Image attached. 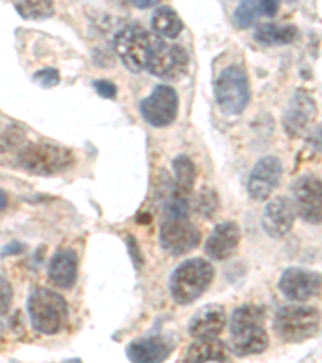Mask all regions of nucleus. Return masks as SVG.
I'll return each instance as SVG.
<instances>
[{"instance_id":"nucleus-1","label":"nucleus","mask_w":322,"mask_h":363,"mask_svg":"<svg viewBox=\"0 0 322 363\" xmlns=\"http://www.w3.org/2000/svg\"><path fill=\"white\" fill-rule=\"evenodd\" d=\"M231 342L234 354L248 357L263 354L269 345L265 312L256 306H243L232 313Z\"/></svg>"},{"instance_id":"nucleus-2","label":"nucleus","mask_w":322,"mask_h":363,"mask_svg":"<svg viewBox=\"0 0 322 363\" xmlns=\"http://www.w3.org/2000/svg\"><path fill=\"white\" fill-rule=\"evenodd\" d=\"M214 278V268L203 259H190L180 263L169 278V292L174 302L189 306L203 296Z\"/></svg>"},{"instance_id":"nucleus-3","label":"nucleus","mask_w":322,"mask_h":363,"mask_svg":"<svg viewBox=\"0 0 322 363\" xmlns=\"http://www.w3.org/2000/svg\"><path fill=\"white\" fill-rule=\"evenodd\" d=\"M28 312L33 328L40 335H57L68 318L67 301L47 288H34L29 292Z\"/></svg>"},{"instance_id":"nucleus-4","label":"nucleus","mask_w":322,"mask_h":363,"mask_svg":"<svg viewBox=\"0 0 322 363\" xmlns=\"http://www.w3.org/2000/svg\"><path fill=\"white\" fill-rule=\"evenodd\" d=\"M18 165L38 177H54L74 165V154L63 145L31 143L20 150Z\"/></svg>"},{"instance_id":"nucleus-5","label":"nucleus","mask_w":322,"mask_h":363,"mask_svg":"<svg viewBox=\"0 0 322 363\" xmlns=\"http://www.w3.org/2000/svg\"><path fill=\"white\" fill-rule=\"evenodd\" d=\"M321 326V313L309 306H285L276 313L274 331L284 342L297 344L311 339Z\"/></svg>"},{"instance_id":"nucleus-6","label":"nucleus","mask_w":322,"mask_h":363,"mask_svg":"<svg viewBox=\"0 0 322 363\" xmlns=\"http://www.w3.org/2000/svg\"><path fill=\"white\" fill-rule=\"evenodd\" d=\"M155 36L139 25L122 28L115 38V50L129 72L140 73L147 69L151 52H154Z\"/></svg>"},{"instance_id":"nucleus-7","label":"nucleus","mask_w":322,"mask_h":363,"mask_svg":"<svg viewBox=\"0 0 322 363\" xmlns=\"http://www.w3.org/2000/svg\"><path fill=\"white\" fill-rule=\"evenodd\" d=\"M214 96L222 113H242L250 102V83L245 68L231 65L222 69L214 83Z\"/></svg>"},{"instance_id":"nucleus-8","label":"nucleus","mask_w":322,"mask_h":363,"mask_svg":"<svg viewBox=\"0 0 322 363\" xmlns=\"http://www.w3.org/2000/svg\"><path fill=\"white\" fill-rule=\"evenodd\" d=\"M189 55L183 45L168 44L161 38H155L147 69L163 79H178L187 72Z\"/></svg>"},{"instance_id":"nucleus-9","label":"nucleus","mask_w":322,"mask_h":363,"mask_svg":"<svg viewBox=\"0 0 322 363\" xmlns=\"http://www.w3.org/2000/svg\"><path fill=\"white\" fill-rule=\"evenodd\" d=\"M179 112V97L171 86H156L149 97L140 102V113L149 125L165 128L174 123Z\"/></svg>"},{"instance_id":"nucleus-10","label":"nucleus","mask_w":322,"mask_h":363,"mask_svg":"<svg viewBox=\"0 0 322 363\" xmlns=\"http://www.w3.org/2000/svg\"><path fill=\"white\" fill-rule=\"evenodd\" d=\"M202 241V233L187 218L165 216L160 228V244L169 255H184L197 247Z\"/></svg>"},{"instance_id":"nucleus-11","label":"nucleus","mask_w":322,"mask_h":363,"mask_svg":"<svg viewBox=\"0 0 322 363\" xmlns=\"http://www.w3.org/2000/svg\"><path fill=\"white\" fill-rule=\"evenodd\" d=\"M292 191V202L295 205L297 215L309 225L322 223V179L313 174H304L295 181Z\"/></svg>"},{"instance_id":"nucleus-12","label":"nucleus","mask_w":322,"mask_h":363,"mask_svg":"<svg viewBox=\"0 0 322 363\" xmlns=\"http://www.w3.org/2000/svg\"><path fill=\"white\" fill-rule=\"evenodd\" d=\"M318 116V105L306 91H297L287 104L282 125L287 136L298 139L309 133V128Z\"/></svg>"},{"instance_id":"nucleus-13","label":"nucleus","mask_w":322,"mask_h":363,"mask_svg":"<svg viewBox=\"0 0 322 363\" xmlns=\"http://www.w3.org/2000/svg\"><path fill=\"white\" fill-rule=\"evenodd\" d=\"M279 289L294 302H306L316 297L322 289V277L318 272L304 268H287L279 279Z\"/></svg>"},{"instance_id":"nucleus-14","label":"nucleus","mask_w":322,"mask_h":363,"mask_svg":"<svg viewBox=\"0 0 322 363\" xmlns=\"http://www.w3.org/2000/svg\"><path fill=\"white\" fill-rule=\"evenodd\" d=\"M282 178V162L277 157L268 155L256 163L248 177V196L256 202L271 197Z\"/></svg>"},{"instance_id":"nucleus-15","label":"nucleus","mask_w":322,"mask_h":363,"mask_svg":"<svg viewBox=\"0 0 322 363\" xmlns=\"http://www.w3.org/2000/svg\"><path fill=\"white\" fill-rule=\"evenodd\" d=\"M295 218L297 210L292 199L276 197L265 207L261 225L269 238L280 239L292 231Z\"/></svg>"},{"instance_id":"nucleus-16","label":"nucleus","mask_w":322,"mask_h":363,"mask_svg":"<svg viewBox=\"0 0 322 363\" xmlns=\"http://www.w3.org/2000/svg\"><path fill=\"white\" fill-rule=\"evenodd\" d=\"M226 310L219 303L203 306L193 315L189 323V333L195 339H214L226 328Z\"/></svg>"},{"instance_id":"nucleus-17","label":"nucleus","mask_w":322,"mask_h":363,"mask_svg":"<svg viewBox=\"0 0 322 363\" xmlns=\"http://www.w3.org/2000/svg\"><path fill=\"white\" fill-rule=\"evenodd\" d=\"M173 352V344L165 337H139L126 347V355L131 363H165Z\"/></svg>"},{"instance_id":"nucleus-18","label":"nucleus","mask_w":322,"mask_h":363,"mask_svg":"<svg viewBox=\"0 0 322 363\" xmlns=\"http://www.w3.org/2000/svg\"><path fill=\"white\" fill-rule=\"evenodd\" d=\"M240 244V228L234 221H224L214 228L209 234L205 250L209 259L213 260H227L234 255Z\"/></svg>"},{"instance_id":"nucleus-19","label":"nucleus","mask_w":322,"mask_h":363,"mask_svg":"<svg viewBox=\"0 0 322 363\" xmlns=\"http://www.w3.org/2000/svg\"><path fill=\"white\" fill-rule=\"evenodd\" d=\"M49 279L62 289L73 288L78 279V255L71 249L57 252L49 265Z\"/></svg>"},{"instance_id":"nucleus-20","label":"nucleus","mask_w":322,"mask_h":363,"mask_svg":"<svg viewBox=\"0 0 322 363\" xmlns=\"http://www.w3.org/2000/svg\"><path fill=\"white\" fill-rule=\"evenodd\" d=\"M229 360L226 344L219 339H195L179 359V363H207Z\"/></svg>"},{"instance_id":"nucleus-21","label":"nucleus","mask_w":322,"mask_h":363,"mask_svg":"<svg viewBox=\"0 0 322 363\" xmlns=\"http://www.w3.org/2000/svg\"><path fill=\"white\" fill-rule=\"evenodd\" d=\"M173 168H174L173 194L189 201V196L192 194L193 186H195L197 168L189 157L185 155L176 157L173 160Z\"/></svg>"},{"instance_id":"nucleus-22","label":"nucleus","mask_w":322,"mask_h":363,"mask_svg":"<svg viewBox=\"0 0 322 363\" xmlns=\"http://www.w3.org/2000/svg\"><path fill=\"white\" fill-rule=\"evenodd\" d=\"M151 28L160 38L176 39L183 33L184 23L178 11L171 7H158L151 15Z\"/></svg>"},{"instance_id":"nucleus-23","label":"nucleus","mask_w":322,"mask_h":363,"mask_svg":"<svg viewBox=\"0 0 322 363\" xmlns=\"http://www.w3.org/2000/svg\"><path fill=\"white\" fill-rule=\"evenodd\" d=\"M298 38V29L292 25H268L260 26L255 31V39L265 45H285Z\"/></svg>"},{"instance_id":"nucleus-24","label":"nucleus","mask_w":322,"mask_h":363,"mask_svg":"<svg viewBox=\"0 0 322 363\" xmlns=\"http://www.w3.org/2000/svg\"><path fill=\"white\" fill-rule=\"evenodd\" d=\"M15 10L25 20H45L54 15V4L52 2H21L15 4Z\"/></svg>"},{"instance_id":"nucleus-25","label":"nucleus","mask_w":322,"mask_h":363,"mask_svg":"<svg viewBox=\"0 0 322 363\" xmlns=\"http://www.w3.org/2000/svg\"><path fill=\"white\" fill-rule=\"evenodd\" d=\"M265 15L263 11V2H243L234 11V23L240 29H245Z\"/></svg>"},{"instance_id":"nucleus-26","label":"nucleus","mask_w":322,"mask_h":363,"mask_svg":"<svg viewBox=\"0 0 322 363\" xmlns=\"http://www.w3.org/2000/svg\"><path fill=\"white\" fill-rule=\"evenodd\" d=\"M33 81L40 87L50 89V87H54L60 83V73H58V69L55 68H44L33 74Z\"/></svg>"},{"instance_id":"nucleus-27","label":"nucleus","mask_w":322,"mask_h":363,"mask_svg":"<svg viewBox=\"0 0 322 363\" xmlns=\"http://www.w3.org/2000/svg\"><path fill=\"white\" fill-rule=\"evenodd\" d=\"M216 210H218V197L213 191L205 189L198 197V212H202L205 216H213Z\"/></svg>"},{"instance_id":"nucleus-28","label":"nucleus","mask_w":322,"mask_h":363,"mask_svg":"<svg viewBox=\"0 0 322 363\" xmlns=\"http://www.w3.org/2000/svg\"><path fill=\"white\" fill-rule=\"evenodd\" d=\"M11 297H13V292H11L10 283L5 278L0 277V317H4V315L8 312Z\"/></svg>"},{"instance_id":"nucleus-29","label":"nucleus","mask_w":322,"mask_h":363,"mask_svg":"<svg viewBox=\"0 0 322 363\" xmlns=\"http://www.w3.org/2000/svg\"><path fill=\"white\" fill-rule=\"evenodd\" d=\"M93 87H96L98 96H102L105 99H115L116 94H118L116 86L113 83H110V81H105V79L96 81V83H93Z\"/></svg>"},{"instance_id":"nucleus-30","label":"nucleus","mask_w":322,"mask_h":363,"mask_svg":"<svg viewBox=\"0 0 322 363\" xmlns=\"http://www.w3.org/2000/svg\"><path fill=\"white\" fill-rule=\"evenodd\" d=\"M306 143L309 144V147H313L318 152H322V123L318 126H314L313 130L308 133Z\"/></svg>"},{"instance_id":"nucleus-31","label":"nucleus","mask_w":322,"mask_h":363,"mask_svg":"<svg viewBox=\"0 0 322 363\" xmlns=\"http://www.w3.org/2000/svg\"><path fill=\"white\" fill-rule=\"evenodd\" d=\"M127 245H129V250H131V254H132L134 263H137L139 267L142 265V255H140V252H139V245H137L136 239H134L132 236H127Z\"/></svg>"},{"instance_id":"nucleus-32","label":"nucleus","mask_w":322,"mask_h":363,"mask_svg":"<svg viewBox=\"0 0 322 363\" xmlns=\"http://www.w3.org/2000/svg\"><path fill=\"white\" fill-rule=\"evenodd\" d=\"M279 10V4L272 2V0H268V2H263V11H265V16H274Z\"/></svg>"},{"instance_id":"nucleus-33","label":"nucleus","mask_w":322,"mask_h":363,"mask_svg":"<svg viewBox=\"0 0 322 363\" xmlns=\"http://www.w3.org/2000/svg\"><path fill=\"white\" fill-rule=\"evenodd\" d=\"M23 244H18V242H11V244H8V245H5V249L2 250V257H5V255H13V254H20V252H23Z\"/></svg>"},{"instance_id":"nucleus-34","label":"nucleus","mask_w":322,"mask_h":363,"mask_svg":"<svg viewBox=\"0 0 322 363\" xmlns=\"http://www.w3.org/2000/svg\"><path fill=\"white\" fill-rule=\"evenodd\" d=\"M132 5L137 9H149V7H154V5H156V2H147V0H142V2H132Z\"/></svg>"},{"instance_id":"nucleus-35","label":"nucleus","mask_w":322,"mask_h":363,"mask_svg":"<svg viewBox=\"0 0 322 363\" xmlns=\"http://www.w3.org/2000/svg\"><path fill=\"white\" fill-rule=\"evenodd\" d=\"M7 203H8V199H7V194L0 189V212H2L4 208H7Z\"/></svg>"},{"instance_id":"nucleus-36","label":"nucleus","mask_w":322,"mask_h":363,"mask_svg":"<svg viewBox=\"0 0 322 363\" xmlns=\"http://www.w3.org/2000/svg\"><path fill=\"white\" fill-rule=\"evenodd\" d=\"M64 363H83L79 359H74V360H69V362H64Z\"/></svg>"}]
</instances>
